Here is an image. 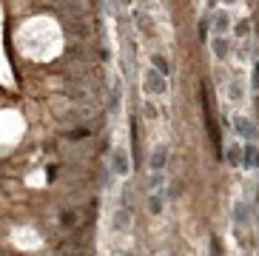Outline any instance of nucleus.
Segmentation results:
<instances>
[{
	"label": "nucleus",
	"instance_id": "nucleus-1",
	"mask_svg": "<svg viewBox=\"0 0 259 256\" xmlns=\"http://www.w3.org/2000/svg\"><path fill=\"white\" fill-rule=\"evenodd\" d=\"M143 91L145 94H165L168 91V83H165V74L160 68H148L143 74Z\"/></svg>",
	"mask_w": 259,
	"mask_h": 256
},
{
	"label": "nucleus",
	"instance_id": "nucleus-2",
	"mask_svg": "<svg viewBox=\"0 0 259 256\" xmlns=\"http://www.w3.org/2000/svg\"><path fill=\"white\" fill-rule=\"evenodd\" d=\"M111 171H114L117 177H128L131 159H128V151H125V148H114V151H111Z\"/></svg>",
	"mask_w": 259,
	"mask_h": 256
},
{
	"label": "nucleus",
	"instance_id": "nucleus-3",
	"mask_svg": "<svg viewBox=\"0 0 259 256\" xmlns=\"http://www.w3.org/2000/svg\"><path fill=\"white\" fill-rule=\"evenodd\" d=\"M253 222V217H251V205L248 202H242V199H236L234 202V225H251Z\"/></svg>",
	"mask_w": 259,
	"mask_h": 256
},
{
	"label": "nucleus",
	"instance_id": "nucleus-4",
	"mask_svg": "<svg viewBox=\"0 0 259 256\" xmlns=\"http://www.w3.org/2000/svg\"><path fill=\"white\" fill-rule=\"evenodd\" d=\"M148 165H151L154 174H160L162 168L168 165V148H165V145H157V148L151 151V157H148Z\"/></svg>",
	"mask_w": 259,
	"mask_h": 256
},
{
	"label": "nucleus",
	"instance_id": "nucleus-5",
	"mask_svg": "<svg viewBox=\"0 0 259 256\" xmlns=\"http://www.w3.org/2000/svg\"><path fill=\"white\" fill-rule=\"evenodd\" d=\"M228 100H231V103H242V100H245V77L242 74L231 77V83H228Z\"/></svg>",
	"mask_w": 259,
	"mask_h": 256
},
{
	"label": "nucleus",
	"instance_id": "nucleus-6",
	"mask_svg": "<svg viewBox=\"0 0 259 256\" xmlns=\"http://www.w3.org/2000/svg\"><path fill=\"white\" fill-rule=\"evenodd\" d=\"M234 131L242 137V140H251V143H253V137H256V128H253V122L248 120V117H236V120H234Z\"/></svg>",
	"mask_w": 259,
	"mask_h": 256
},
{
	"label": "nucleus",
	"instance_id": "nucleus-7",
	"mask_svg": "<svg viewBox=\"0 0 259 256\" xmlns=\"http://www.w3.org/2000/svg\"><path fill=\"white\" fill-rule=\"evenodd\" d=\"M111 225H114L117 234H125L131 228V211H125V208H117L114 211V219H111Z\"/></svg>",
	"mask_w": 259,
	"mask_h": 256
},
{
	"label": "nucleus",
	"instance_id": "nucleus-8",
	"mask_svg": "<svg viewBox=\"0 0 259 256\" xmlns=\"http://www.w3.org/2000/svg\"><path fill=\"white\" fill-rule=\"evenodd\" d=\"M256 162H259V154H256V148L251 145V140H245V145H242V168H256Z\"/></svg>",
	"mask_w": 259,
	"mask_h": 256
},
{
	"label": "nucleus",
	"instance_id": "nucleus-9",
	"mask_svg": "<svg viewBox=\"0 0 259 256\" xmlns=\"http://www.w3.org/2000/svg\"><path fill=\"white\" fill-rule=\"evenodd\" d=\"M228 29H231V17H228L225 9H220V12L213 15V31H217V34H225Z\"/></svg>",
	"mask_w": 259,
	"mask_h": 256
},
{
	"label": "nucleus",
	"instance_id": "nucleus-10",
	"mask_svg": "<svg viewBox=\"0 0 259 256\" xmlns=\"http://www.w3.org/2000/svg\"><path fill=\"white\" fill-rule=\"evenodd\" d=\"M211 52H213V54H217V57L222 60V57H228V52H231V43H228L225 37H222V34H217V37L211 40Z\"/></svg>",
	"mask_w": 259,
	"mask_h": 256
},
{
	"label": "nucleus",
	"instance_id": "nucleus-11",
	"mask_svg": "<svg viewBox=\"0 0 259 256\" xmlns=\"http://www.w3.org/2000/svg\"><path fill=\"white\" fill-rule=\"evenodd\" d=\"M225 159H228V165L242 168V145H231L228 154H225Z\"/></svg>",
	"mask_w": 259,
	"mask_h": 256
},
{
	"label": "nucleus",
	"instance_id": "nucleus-12",
	"mask_svg": "<svg viewBox=\"0 0 259 256\" xmlns=\"http://www.w3.org/2000/svg\"><path fill=\"white\" fill-rule=\"evenodd\" d=\"M148 214H154V217H160V214H162V196L160 194L148 196Z\"/></svg>",
	"mask_w": 259,
	"mask_h": 256
},
{
	"label": "nucleus",
	"instance_id": "nucleus-13",
	"mask_svg": "<svg viewBox=\"0 0 259 256\" xmlns=\"http://www.w3.org/2000/svg\"><path fill=\"white\" fill-rule=\"evenodd\" d=\"M151 66H154V68H160L162 74H165V77H168V63H165V60H162L160 54H151Z\"/></svg>",
	"mask_w": 259,
	"mask_h": 256
},
{
	"label": "nucleus",
	"instance_id": "nucleus-14",
	"mask_svg": "<svg viewBox=\"0 0 259 256\" xmlns=\"http://www.w3.org/2000/svg\"><path fill=\"white\" fill-rule=\"evenodd\" d=\"M248 29H251V23H248V20L236 23V34H239V37H245V34H248Z\"/></svg>",
	"mask_w": 259,
	"mask_h": 256
},
{
	"label": "nucleus",
	"instance_id": "nucleus-15",
	"mask_svg": "<svg viewBox=\"0 0 259 256\" xmlns=\"http://www.w3.org/2000/svg\"><path fill=\"white\" fill-rule=\"evenodd\" d=\"M205 34H208V20H202L199 23V37H205Z\"/></svg>",
	"mask_w": 259,
	"mask_h": 256
},
{
	"label": "nucleus",
	"instance_id": "nucleus-16",
	"mask_svg": "<svg viewBox=\"0 0 259 256\" xmlns=\"http://www.w3.org/2000/svg\"><path fill=\"white\" fill-rule=\"evenodd\" d=\"M63 6H69V9H77V0H60Z\"/></svg>",
	"mask_w": 259,
	"mask_h": 256
},
{
	"label": "nucleus",
	"instance_id": "nucleus-17",
	"mask_svg": "<svg viewBox=\"0 0 259 256\" xmlns=\"http://www.w3.org/2000/svg\"><path fill=\"white\" fill-rule=\"evenodd\" d=\"M211 3H220V0H211Z\"/></svg>",
	"mask_w": 259,
	"mask_h": 256
}]
</instances>
